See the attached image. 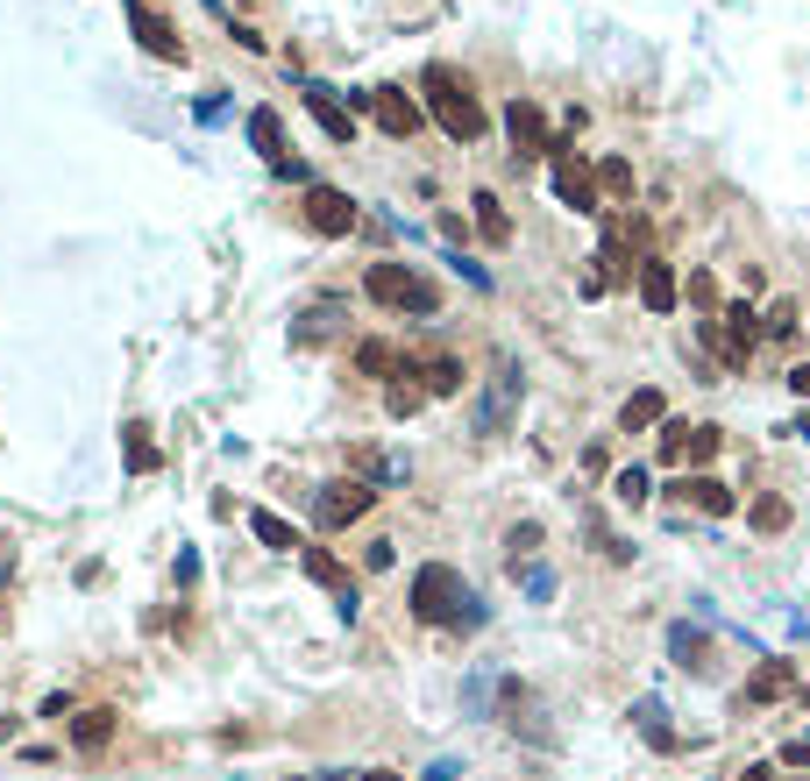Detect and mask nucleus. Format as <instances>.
I'll use <instances>...</instances> for the list:
<instances>
[{"mask_svg":"<svg viewBox=\"0 0 810 781\" xmlns=\"http://www.w3.org/2000/svg\"><path fill=\"white\" fill-rule=\"evenodd\" d=\"M128 469H135V476L157 469V448H149V433H143V427H128Z\"/></svg>","mask_w":810,"mask_h":781,"instance_id":"nucleus-29","label":"nucleus"},{"mask_svg":"<svg viewBox=\"0 0 810 781\" xmlns=\"http://www.w3.org/2000/svg\"><path fill=\"white\" fill-rule=\"evenodd\" d=\"M249 533L263 540V547H278V554H292V547H306V540L292 533V525H284L278 512H249Z\"/></svg>","mask_w":810,"mask_h":781,"instance_id":"nucleus-23","label":"nucleus"},{"mask_svg":"<svg viewBox=\"0 0 810 781\" xmlns=\"http://www.w3.org/2000/svg\"><path fill=\"white\" fill-rule=\"evenodd\" d=\"M476 235H484V242L491 249H505V242H513V214H505V200H498V192H476Z\"/></svg>","mask_w":810,"mask_h":781,"instance_id":"nucleus-19","label":"nucleus"},{"mask_svg":"<svg viewBox=\"0 0 810 781\" xmlns=\"http://www.w3.org/2000/svg\"><path fill=\"white\" fill-rule=\"evenodd\" d=\"M789 390H797V398H810V363H797V370H789Z\"/></svg>","mask_w":810,"mask_h":781,"instance_id":"nucleus-36","label":"nucleus"},{"mask_svg":"<svg viewBox=\"0 0 810 781\" xmlns=\"http://www.w3.org/2000/svg\"><path fill=\"white\" fill-rule=\"evenodd\" d=\"M419 390H427V398H455V390H462V355H434V363H419Z\"/></svg>","mask_w":810,"mask_h":781,"instance_id":"nucleus-21","label":"nucleus"},{"mask_svg":"<svg viewBox=\"0 0 810 781\" xmlns=\"http://www.w3.org/2000/svg\"><path fill=\"white\" fill-rule=\"evenodd\" d=\"M689 306H697V313H711V306H718V284L704 278V270H689Z\"/></svg>","mask_w":810,"mask_h":781,"instance_id":"nucleus-33","label":"nucleus"},{"mask_svg":"<svg viewBox=\"0 0 810 781\" xmlns=\"http://www.w3.org/2000/svg\"><path fill=\"white\" fill-rule=\"evenodd\" d=\"M668 647H675V660H683V668H704V639H689V625H675Z\"/></svg>","mask_w":810,"mask_h":781,"instance_id":"nucleus-31","label":"nucleus"},{"mask_svg":"<svg viewBox=\"0 0 810 781\" xmlns=\"http://www.w3.org/2000/svg\"><path fill=\"white\" fill-rule=\"evenodd\" d=\"M662 419H668L662 390H633V398L619 405V427H626V433H648V427H662Z\"/></svg>","mask_w":810,"mask_h":781,"instance_id":"nucleus-20","label":"nucleus"},{"mask_svg":"<svg viewBox=\"0 0 810 781\" xmlns=\"http://www.w3.org/2000/svg\"><path fill=\"white\" fill-rule=\"evenodd\" d=\"M597 192H605V200H633V163L605 157V163H597Z\"/></svg>","mask_w":810,"mask_h":781,"instance_id":"nucleus-26","label":"nucleus"},{"mask_svg":"<svg viewBox=\"0 0 810 781\" xmlns=\"http://www.w3.org/2000/svg\"><path fill=\"white\" fill-rule=\"evenodd\" d=\"M675 298H683L675 270L662 257H640V306H648V313H675Z\"/></svg>","mask_w":810,"mask_h":781,"instance_id":"nucleus-17","label":"nucleus"},{"mask_svg":"<svg viewBox=\"0 0 810 781\" xmlns=\"http://www.w3.org/2000/svg\"><path fill=\"white\" fill-rule=\"evenodd\" d=\"M292 781H306V774H292Z\"/></svg>","mask_w":810,"mask_h":781,"instance_id":"nucleus-41","label":"nucleus"},{"mask_svg":"<svg viewBox=\"0 0 810 781\" xmlns=\"http://www.w3.org/2000/svg\"><path fill=\"white\" fill-rule=\"evenodd\" d=\"M299 220H306L313 235H327V242H341V235H356V200L341 185H306V206H299Z\"/></svg>","mask_w":810,"mask_h":781,"instance_id":"nucleus-5","label":"nucleus"},{"mask_svg":"<svg viewBox=\"0 0 810 781\" xmlns=\"http://www.w3.org/2000/svg\"><path fill=\"white\" fill-rule=\"evenodd\" d=\"M797 689H803V668H797V660H761V668L746 675L740 703L754 711V703H783V697H797Z\"/></svg>","mask_w":810,"mask_h":781,"instance_id":"nucleus-10","label":"nucleus"},{"mask_svg":"<svg viewBox=\"0 0 810 781\" xmlns=\"http://www.w3.org/2000/svg\"><path fill=\"white\" fill-rule=\"evenodd\" d=\"M405 604H413V619H419V625H484V611H476L470 582H462L448 562H427V568H419V576H413V597H405Z\"/></svg>","mask_w":810,"mask_h":781,"instance_id":"nucleus-2","label":"nucleus"},{"mask_svg":"<svg viewBox=\"0 0 810 781\" xmlns=\"http://www.w3.org/2000/svg\"><path fill=\"white\" fill-rule=\"evenodd\" d=\"M122 14L135 22V36H143V50H149V57H164V65H185V43H178V29L164 22V14L149 8V0H122Z\"/></svg>","mask_w":810,"mask_h":781,"instance_id":"nucleus-8","label":"nucleus"},{"mask_svg":"<svg viewBox=\"0 0 810 781\" xmlns=\"http://www.w3.org/2000/svg\"><path fill=\"white\" fill-rule=\"evenodd\" d=\"M668 498L697 505L704 519H732V512H740V498H732V484H718V476H683V484H668Z\"/></svg>","mask_w":810,"mask_h":781,"instance_id":"nucleus-15","label":"nucleus"},{"mask_svg":"<svg viewBox=\"0 0 810 781\" xmlns=\"http://www.w3.org/2000/svg\"><path fill=\"white\" fill-rule=\"evenodd\" d=\"M306 107H313V122L327 128V143H341V149L356 143V107H341V100H335V86L306 79Z\"/></svg>","mask_w":810,"mask_h":781,"instance_id":"nucleus-14","label":"nucleus"},{"mask_svg":"<svg viewBox=\"0 0 810 781\" xmlns=\"http://www.w3.org/2000/svg\"><path fill=\"white\" fill-rule=\"evenodd\" d=\"M505 547H513V568H519V554H533L540 547V525L527 519V525H513V533H505Z\"/></svg>","mask_w":810,"mask_h":781,"instance_id":"nucleus-32","label":"nucleus"},{"mask_svg":"<svg viewBox=\"0 0 810 781\" xmlns=\"http://www.w3.org/2000/svg\"><path fill=\"white\" fill-rule=\"evenodd\" d=\"M611 490H619V505H648V498H654L648 469H619V476H611Z\"/></svg>","mask_w":810,"mask_h":781,"instance_id":"nucleus-28","label":"nucleus"},{"mask_svg":"<svg viewBox=\"0 0 810 781\" xmlns=\"http://www.w3.org/2000/svg\"><path fill=\"white\" fill-rule=\"evenodd\" d=\"M363 562H370V568H392V562H398V540H370Z\"/></svg>","mask_w":810,"mask_h":781,"instance_id":"nucleus-34","label":"nucleus"},{"mask_svg":"<svg viewBox=\"0 0 810 781\" xmlns=\"http://www.w3.org/2000/svg\"><path fill=\"white\" fill-rule=\"evenodd\" d=\"M299 568H306L313 582H320V590H335V604H341V619H356V604H363V597H356V582H349V568L335 562V554L327 547H299Z\"/></svg>","mask_w":810,"mask_h":781,"instance_id":"nucleus-12","label":"nucleus"},{"mask_svg":"<svg viewBox=\"0 0 810 781\" xmlns=\"http://www.w3.org/2000/svg\"><path fill=\"white\" fill-rule=\"evenodd\" d=\"M320 781H341V774H320Z\"/></svg>","mask_w":810,"mask_h":781,"instance_id":"nucleus-40","label":"nucleus"},{"mask_svg":"<svg viewBox=\"0 0 810 781\" xmlns=\"http://www.w3.org/2000/svg\"><path fill=\"white\" fill-rule=\"evenodd\" d=\"M789 519H797L789 498H754L746 505V525H754V533H789Z\"/></svg>","mask_w":810,"mask_h":781,"instance_id":"nucleus-24","label":"nucleus"},{"mask_svg":"<svg viewBox=\"0 0 810 781\" xmlns=\"http://www.w3.org/2000/svg\"><path fill=\"white\" fill-rule=\"evenodd\" d=\"M363 781H405V774H392V768H370V774H363Z\"/></svg>","mask_w":810,"mask_h":781,"instance_id":"nucleus-38","label":"nucleus"},{"mask_svg":"<svg viewBox=\"0 0 810 781\" xmlns=\"http://www.w3.org/2000/svg\"><path fill=\"white\" fill-rule=\"evenodd\" d=\"M419 781H455V760H434V768L419 774Z\"/></svg>","mask_w":810,"mask_h":781,"instance_id":"nucleus-37","label":"nucleus"},{"mask_svg":"<svg viewBox=\"0 0 810 781\" xmlns=\"http://www.w3.org/2000/svg\"><path fill=\"white\" fill-rule=\"evenodd\" d=\"M754 341H761V327H754V306H725V370H746L754 363Z\"/></svg>","mask_w":810,"mask_h":781,"instance_id":"nucleus-16","label":"nucleus"},{"mask_svg":"<svg viewBox=\"0 0 810 781\" xmlns=\"http://www.w3.org/2000/svg\"><path fill=\"white\" fill-rule=\"evenodd\" d=\"M335 320H341V313H335V306H313V313H306V320H299V327H292V341H299V349H313V341H327V335H335Z\"/></svg>","mask_w":810,"mask_h":781,"instance_id":"nucleus-27","label":"nucleus"},{"mask_svg":"<svg viewBox=\"0 0 810 781\" xmlns=\"http://www.w3.org/2000/svg\"><path fill=\"white\" fill-rule=\"evenodd\" d=\"M548 185L562 206H576V214H605V192H597V171L576 157V149H554L548 157Z\"/></svg>","mask_w":810,"mask_h":781,"instance_id":"nucleus-4","label":"nucleus"},{"mask_svg":"<svg viewBox=\"0 0 810 781\" xmlns=\"http://www.w3.org/2000/svg\"><path fill=\"white\" fill-rule=\"evenodd\" d=\"M363 292L378 298V306H392V313H413V320H434V313H441V284H427L413 263H398V257L370 263L363 270Z\"/></svg>","mask_w":810,"mask_h":781,"instance_id":"nucleus-3","label":"nucleus"},{"mask_svg":"<svg viewBox=\"0 0 810 781\" xmlns=\"http://www.w3.org/2000/svg\"><path fill=\"white\" fill-rule=\"evenodd\" d=\"M711 455H718V427H683V419H662V462H689V469H704Z\"/></svg>","mask_w":810,"mask_h":781,"instance_id":"nucleus-11","label":"nucleus"},{"mask_svg":"<svg viewBox=\"0 0 810 781\" xmlns=\"http://www.w3.org/2000/svg\"><path fill=\"white\" fill-rule=\"evenodd\" d=\"M370 114H378V128L392 135V143L419 135V122H427V114H419V100H405V86H378V93H370Z\"/></svg>","mask_w":810,"mask_h":781,"instance_id":"nucleus-13","label":"nucleus"},{"mask_svg":"<svg viewBox=\"0 0 810 781\" xmlns=\"http://www.w3.org/2000/svg\"><path fill=\"white\" fill-rule=\"evenodd\" d=\"M513 405H519V370H513V355H498L491 390L476 398V433H505V427H513Z\"/></svg>","mask_w":810,"mask_h":781,"instance_id":"nucleus-7","label":"nucleus"},{"mask_svg":"<svg viewBox=\"0 0 810 781\" xmlns=\"http://www.w3.org/2000/svg\"><path fill=\"white\" fill-rule=\"evenodd\" d=\"M370 505H378V490L356 484V476H349V484H327L320 498H313V525H320V533H341V525H356Z\"/></svg>","mask_w":810,"mask_h":781,"instance_id":"nucleus-6","label":"nucleus"},{"mask_svg":"<svg viewBox=\"0 0 810 781\" xmlns=\"http://www.w3.org/2000/svg\"><path fill=\"white\" fill-rule=\"evenodd\" d=\"M505 135H513V149L519 157H554V135H548V114L533 107V100H513V107H505Z\"/></svg>","mask_w":810,"mask_h":781,"instance_id":"nucleus-9","label":"nucleus"},{"mask_svg":"<svg viewBox=\"0 0 810 781\" xmlns=\"http://www.w3.org/2000/svg\"><path fill=\"white\" fill-rule=\"evenodd\" d=\"M249 143H257V157H263V163H284V122H278L270 107L249 114Z\"/></svg>","mask_w":810,"mask_h":781,"instance_id":"nucleus-22","label":"nucleus"},{"mask_svg":"<svg viewBox=\"0 0 810 781\" xmlns=\"http://www.w3.org/2000/svg\"><path fill=\"white\" fill-rule=\"evenodd\" d=\"M114 725H122V717H114L108 703H93V711L71 717V746H79V754H108V746H114Z\"/></svg>","mask_w":810,"mask_h":781,"instance_id":"nucleus-18","label":"nucleus"},{"mask_svg":"<svg viewBox=\"0 0 810 781\" xmlns=\"http://www.w3.org/2000/svg\"><path fill=\"white\" fill-rule=\"evenodd\" d=\"M356 370L363 377H398V349L392 341H356Z\"/></svg>","mask_w":810,"mask_h":781,"instance_id":"nucleus-25","label":"nucleus"},{"mask_svg":"<svg viewBox=\"0 0 810 781\" xmlns=\"http://www.w3.org/2000/svg\"><path fill=\"white\" fill-rule=\"evenodd\" d=\"M768 335H783V341L797 335V306H775V313H768Z\"/></svg>","mask_w":810,"mask_h":781,"instance_id":"nucleus-35","label":"nucleus"},{"mask_svg":"<svg viewBox=\"0 0 810 781\" xmlns=\"http://www.w3.org/2000/svg\"><path fill=\"white\" fill-rule=\"evenodd\" d=\"M419 93H427V114L441 122L448 143H476L491 122H484V100L470 93V79L462 71H448V65H427L419 71Z\"/></svg>","mask_w":810,"mask_h":781,"instance_id":"nucleus-1","label":"nucleus"},{"mask_svg":"<svg viewBox=\"0 0 810 781\" xmlns=\"http://www.w3.org/2000/svg\"><path fill=\"white\" fill-rule=\"evenodd\" d=\"M740 781H775V774H768V768H746V774H740Z\"/></svg>","mask_w":810,"mask_h":781,"instance_id":"nucleus-39","label":"nucleus"},{"mask_svg":"<svg viewBox=\"0 0 810 781\" xmlns=\"http://www.w3.org/2000/svg\"><path fill=\"white\" fill-rule=\"evenodd\" d=\"M633 717H640V732H648V739H654V746H675V732L662 725V703H640V711H633Z\"/></svg>","mask_w":810,"mask_h":781,"instance_id":"nucleus-30","label":"nucleus"}]
</instances>
